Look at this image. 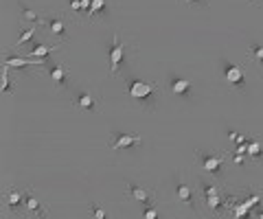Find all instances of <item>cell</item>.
Here are the masks:
<instances>
[{"label":"cell","instance_id":"6da1fadb","mask_svg":"<svg viewBox=\"0 0 263 219\" xmlns=\"http://www.w3.org/2000/svg\"><path fill=\"white\" fill-rule=\"evenodd\" d=\"M123 90L132 101L140 105L143 110H154L156 99H158V84L147 79H125Z\"/></svg>","mask_w":263,"mask_h":219},{"label":"cell","instance_id":"7a4b0ae2","mask_svg":"<svg viewBox=\"0 0 263 219\" xmlns=\"http://www.w3.org/2000/svg\"><path fill=\"white\" fill-rule=\"evenodd\" d=\"M130 50H132V44L123 42L121 35L114 33L112 44H110V53H108L110 55V75H112V77H119L121 68L125 66V62H128Z\"/></svg>","mask_w":263,"mask_h":219},{"label":"cell","instance_id":"3957f363","mask_svg":"<svg viewBox=\"0 0 263 219\" xmlns=\"http://www.w3.org/2000/svg\"><path fill=\"white\" fill-rule=\"evenodd\" d=\"M213 180H215V177H202L200 188H202V193H204V200H206L209 211L217 213L226 204V197H228V195L224 193V188H221L219 182H213Z\"/></svg>","mask_w":263,"mask_h":219},{"label":"cell","instance_id":"277c9868","mask_svg":"<svg viewBox=\"0 0 263 219\" xmlns=\"http://www.w3.org/2000/svg\"><path fill=\"white\" fill-rule=\"evenodd\" d=\"M195 156L200 160V167L206 175L219 180L221 173H224V154H217V151H206V149H195Z\"/></svg>","mask_w":263,"mask_h":219},{"label":"cell","instance_id":"5b68a950","mask_svg":"<svg viewBox=\"0 0 263 219\" xmlns=\"http://www.w3.org/2000/svg\"><path fill=\"white\" fill-rule=\"evenodd\" d=\"M221 73H224V79H226V84H228L230 88H235L237 92H246V88H248V86H246V75H244V70H241L239 64L221 57Z\"/></svg>","mask_w":263,"mask_h":219},{"label":"cell","instance_id":"8992f818","mask_svg":"<svg viewBox=\"0 0 263 219\" xmlns=\"http://www.w3.org/2000/svg\"><path fill=\"white\" fill-rule=\"evenodd\" d=\"M143 136L140 134H128V131H114L110 136V149L112 151H123V149H132V147L140 145Z\"/></svg>","mask_w":263,"mask_h":219},{"label":"cell","instance_id":"52a82bcc","mask_svg":"<svg viewBox=\"0 0 263 219\" xmlns=\"http://www.w3.org/2000/svg\"><path fill=\"white\" fill-rule=\"evenodd\" d=\"M42 27L53 35V38H59V40H66L68 38V29H66V20L64 16L59 13H48V16L42 18Z\"/></svg>","mask_w":263,"mask_h":219},{"label":"cell","instance_id":"ba28073f","mask_svg":"<svg viewBox=\"0 0 263 219\" xmlns=\"http://www.w3.org/2000/svg\"><path fill=\"white\" fill-rule=\"evenodd\" d=\"M22 213L27 217H40V219H46L48 217V208L33 195L31 188H27V191H24V211Z\"/></svg>","mask_w":263,"mask_h":219},{"label":"cell","instance_id":"9c48e42d","mask_svg":"<svg viewBox=\"0 0 263 219\" xmlns=\"http://www.w3.org/2000/svg\"><path fill=\"white\" fill-rule=\"evenodd\" d=\"M70 103H73V108H77V110L97 112V108H99V96L92 94L90 90H77Z\"/></svg>","mask_w":263,"mask_h":219},{"label":"cell","instance_id":"30bf717a","mask_svg":"<svg viewBox=\"0 0 263 219\" xmlns=\"http://www.w3.org/2000/svg\"><path fill=\"white\" fill-rule=\"evenodd\" d=\"M169 90L174 96H180V99H189L191 96V81L180 77L175 73H169Z\"/></svg>","mask_w":263,"mask_h":219},{"label":"cell","instance_id":"8fae6325","mask_svg":"<svg viewBox=\"0 0 263 219\" xmlns=\"http://www.w3.org/2000/svg\"><path fill=\"white\" fill-rule=\"evenodd\" d=\"M128 195L132 200L140 202L143 206H149V204H154V197H156V191H147V188H143L140 184H136V182H132L128 184Z\"/></svg>","mask_w":263,"mask_h":219},{"label":"cell","instance_id":"7c38bea8","mask_svg":"<svg viewBox=\"0 0 263 219\" xmlns=\"http://www.w3.org/2000/svg\"><path fill=\"white\" fill-rule=\"evenodd\" d=\"M175 193H178V197H180V202L182 204H186V206L191 208V211H197V206H195V200H193V191H191V186L186 184L184 180L175 173Z\"/></svg>","mask_w":263,"mask_h":219},{"label":"cell","instance_id":"4fadbf2b","mask_svg":"<svg viewBox=\"0 0 263 219\" xmlns=\"http://www.w3.org/2000/svg\"><path fill=\"white\" fill-rule=\"evenodd\" d=\"M48 62L46 59H31V57H16V55H9L7 59H4V68H13V70H20V68H27V66H44Z\"/></svg>","mask_w":263,"mask_h":219},{"label":"cell","instance_id":"5bb4252c","mask_svg":"<svg viewBox=\"0 0 263 219\" xmlns=\"http://www.w3.org/2000/svg\"><path fill=\"white\" fill-rule=\"evenodd\" d=\"M46 66H48L50 79H53L59 88H66V84H68V68H66L64 64H53V62H46Z\"/></svg>","mask_w":263,"mask_h":219},{"label":"cell","instance_id":"9a60e30c","mask_svg":"<svg viewBox=\"0 0 263 219\" xmlns=\"http://www.w3.org/2000/svg\"><path fill=\"white\" fill-rule=\"evenodd\" d=\"M7 206H9V211H11V213L24 211V193L18 191L16 186H11L7 191Z\"/></svg>","mask_w":263,"mask_h":219},{"label":"cell","instance_id":"2e32d148","mask_svg":"<svg viewBox=\"0 0 263 219\" xmlns=\"http://www.w3.org/2000/svg\"><path fill=\"white\" fill-rule=\"evenodd\" d=\"M108 11H110V7L105 0H92V4H90V9H88V20L90 22L101 20V18L108 16Z\"/></svg>","mask_w":263,"mask_h":219},{"label":"cell","instance_id":"e0dca14e","mask_svg":"<svg viewBox=\"0 0 263 219\" xmlns=\"http://www.w3.org/2000/svg\"><path fill=\"white\" fill-rule=\"evenodd\" d=\"M59 48V44L57 46H44V44H40V46H35L29 55H24V57H31V59H46V55L48 53H53V50H57Z\"/></svg>","mask_w":263,"mask_h":219},{"label":"cell","instance_id":"ac0fdd59","mask_svg":"<svg viewBox=\"0 0 263 219\" xmlns=\"http://www.w3.org/2000/svg\"><path fill=\"white\" fill-rule=\"evenodd\" d=\"M90 4H92V0H68L70 11H75V13H88Z\"/></svg>","mask_w":263,"mask_h":219},{"label":"cell","instance_id":"d6986e66","mask_svg":"<svg viewBox=\"0 0 263 219\" xmlns=\"http://www.w3.org/2000/svg\"><path fill=\"white\" fill-rule=\"evenodd\" d=\"M42 18L38 11H33L31 7H22V22H31V24H42Z\"/></svg>","mask_w":263,"mask_h":219},{"label":"cell","instance_id":"ffe728a7","mask_svg":"<svg viewBox=\"0 0 263 219\" xmlns=\"http://www.w3.org/2000/svg\"><path fill=\"white\" fill-rule=\"evenodd\" d=\"M35 31H38V24H31L29 29H24V31L20 33V38L16 40V46H22V44L31 42V40L35 38Z\"/></svg>","mask_w":263,"mask_h":219},{"label":"cell","instance_id":"44dd1931","mask_svg":"<svg viewBox=\"0 0 263 219\" xmlns=\"http://www.w3.org/2000/svg\"><path fill=\"white\" fill-rule=\"evenodd\" d=\"M248 156L255 160H263V147L259 140H248Z\"/></svg>","mask_w":263,"mask_h":219},{"label":"cell","instance_id":"7402d4cb","mask_svg":"<svg viewBox=\"0 0 263 219\" xmlns=\"http://www.w3.org/2000/svg\"><path fill=\"white\" fill-rule=\"evenodd\" d=\"M248 57L261 64V62H263V44H255V46L248 48Z\"/></svg>","mask_w":263,"mask_h":219},{"label":"cell","instance_id":"603a6c76","mask_svg":"<svg viewBox=\"0 0 263 219\" xmlns=\"http://www.w3.org/2000/svg\"><path fill=\"white\" fill-rule=\"evenodd\" d=\"M226 134H228V140L232 142V145H244L246 140V136L244 134H239V131H232V130H226Z\"/></svg>","mask_w":263,"mask_h":219},{"label":"cell","instance_id":"cb8c5ba5","mask_svg":"<svg viewBox=\"0 0 263 219\" xmlns=\"http://www.w3.org/2000/svg\"><path fill=\"white\" fill-rule=\"evenodd\" d=\"M90 215H92V219H108L105 211L99 206V204H92V206H90Z\"/></svg>","mask_w":263,"mask_h":219},{"label":"cell","instance_id":"d4e9b609","mask_svg":"<svg viewBox=\"0 0 263 219\" xmlns=\"http://www.w3.org/2000/svg\"><path fill=\"white\" fill-rule=\"evenodd\" d=\"M143 217H145V219H158V211H156V206H154V204H149V206H145Z\"/></svg>","mask_w":263,"mask_h":219},{"label":"cell","instance_id":"484cf974","mask_svg":"<svg viewBox=\"0 0 263 219\" xmlns=\"http://www.w3.org/2000/svg\"><path fill=\"white\" fill-rule=\"evenodd\" d=\"M2 92H7V94H11V92H13L11 81H9V73H7V70L2 73Z\"/></svg>","mask_w":263,"mask_h":219},{"label":"cell","instance_id":"4316f807","mask_svg":"<svg viewBox=\"0 0 263 219\" xmlns=\"http://www.w3.org/2000/svg\"><path fill=\"white\" fill-rule=\"evenodd\" d=\"M186 7H209V0H182Z\"/></svg>","mask_w":263,"mask_h":219},{"label":"cell","instance_id":"83f0119b","mask_svg":"<svg viewBox=\"0 0 263 219\" xmlns=\"http://www.w3.org/2000/svg\"><path fill=\"white\" fill-rule=\"evenodd\" d=\"M232 160H235V165H244V156H241V154H235V156H232Z\"/></svg>","mask_w":263,"mask_h":219},{"label":"cell","instance_id":"f1b7e54d","mask_svg":"<svg viewBox=\"0 0 263 219\" xmlns=\"http://www.w3.org/2000/svg\"><path fill=\"white\" fill-rule=\"evenodd\" d=\"M257 219H263V211H259V213H257Z\"/></svg>","mask_w":263,"mask_h":219},{"label":"cell","instance_id":"f546056e","mask_svg":"<svg viewBox=\"0 0 263 219\" xmlns=\"http://www.w3.org/2000/svg\"><path fill=\"white\" fill-rule=\"evenodd\" d=\"M250 2H257V4H263V0H250Z\"/></svg>","mask_w":263,"mask_h":219},{"label":"cell","instance_id":"4dcf8cb0","mask_svg":"<svg viewBox=\"0 0 263 219\" xmlns=\"http://www.w3.org/2000/svg\"><path fill=\"white\" fill-rule=\"evenodd\" d=\"M261 68H263V62H261Z\"/></svg>","mask_w":263,"mask_h":219}]
</instances>
